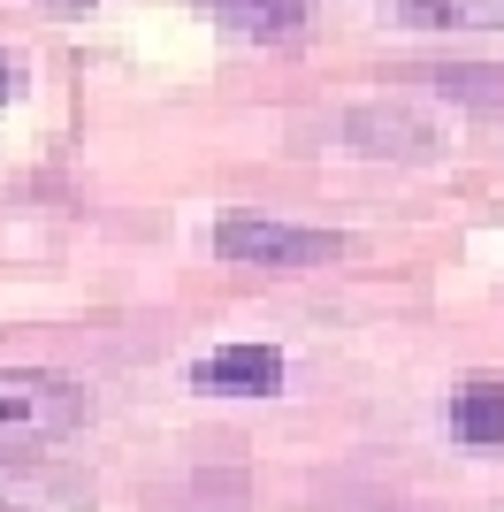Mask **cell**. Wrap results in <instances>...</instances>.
Here are the masks:
<instances>
[{"instance_id":"cell-1","label":"cell","mask_w":504,"mask_h":512,"mask_svg":"<svg viewBox=\"0 0 504 512\" xmlns=\"http://www.w3.org/2000/svg\"><path fill=\"white\" fill-rule=\"evenodd\" d=\"M69 428H84V390L77 383L39 375V367H0V467L62 444Z\"/></svg>"},{"instance_id":"cell-2","label":"cell","mask_w":504,"mask_h":512,"mask_svg":"<svg viewBox=\"0 0 504 512\" xmlns=\"http://www.w3.org/2000/svg\"><path fill=\"white\" fill-rule=\"evenodd\" d=\"M214 253L252 260V268H321L344 253L336 230H306V222H268V214H222L214 222Z\"/></svg>"},{"instance_id":"cell-3","label":"cell","mask_w":504,"mask_h":512,"mask_svg":"<svg viewBox=\"0 0 504 512\" xmlns=\"http://www.w3.org/2000/svg\"><path fill=\"white\" fill-rule=\"evenodd\" d=\"M191 383L207 398H275L283 390V352L275 344H214L207 360L191 367Z\"/></svg>"},{"instance_id":"cell-4","label":"cell","mask_w":504,"mask_h":512,"mask_svg":"<svg viewBox=\"0 0 504 512\" xmlns=\"http://www.w3.org/2000/svg\"><path fill=\"white\" fill-rule=\"evenodd\" d=\"M344 146L359 153H428L436 146V130H428V115L405 100H367L344 115Z\"/></svg>"},{"instance_id":"cell-5","label":"cell","mask_w":504,"mask_h":512,"mask_svg":"<svg viewBox=\"0 0 504 512\" xmlns=\"http://www.w3.org/2000/svg\"><path fill=\"white\" fill-rule=\"evenodd\" d=\"M0 512H92V490L77 474H46L16 459V467H0Z\"/></svg>"},{"instance_id":"cell-6","label":"cell","mask_w":504,"mask_h":512,"mask_svg":"<svg viewBox=\"0 0 504 512\" xmlns=\"http://www.w3.org/2000/svg\"><path fill=\"white\" fill-rule=\"evenodd\" d=\"M451 436L459 444H504V383L497 375H474V383L451 390V406H443Z\"/></svg>"},{"instance_id":"cell-7","label":"cell","mask_w":504,"mask_h":512,"mask_svg":"<svg viewBox=\"0 0 504 512\" xmlns=\"http://www.w3.org/2000/svg\"><path fill=\"white\" fill-rule=\"evenodd\" d=\"M398 16L420 31H504V0H398Z\"/></svg>"},{"instance_id":"cell-8","label":"cell","mask_w":504,"mask_h":512,"mask_svg":"<svg viewBox=\"0 0 504 512\" xmlns=\"http://www.w3.org/2000/svg\"><path fill=\"white\" fill-rule=\"evenodd\" d=\"M207 8L245 23V31H291V23L306 16V0H207Z\"/></svg>"},{"instance_id":"cell-9","label":"cell","mask_w":504,"mask_h":512,"mask_svg":"<svg viewBox=\"0 0 504 512\" xmlns=\"http://www.w3.org/2000/svg\"><path fill=\"white\" fill-rule=\"evenodd\" d=\"M0 100H16V62H8V46H0Z\"/></svg>"}]
</instances>
